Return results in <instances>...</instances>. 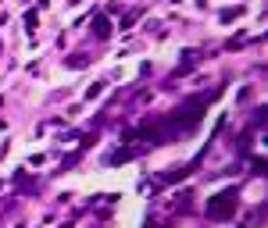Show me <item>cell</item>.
I'll use <instances>...</instances> for the list:
<instances>
[{
    "mask_svg": "<svg viewBox=\"0 0 268 228\" xmlns=\"http://www.w3.org/2000/svg\"><path fill=\"white\" fill-rule=\"evenodd\" d=\"M236 203H240V193H236V185L222 189L218 196H211V200H207V221H225V218L236 211Z\"/></svg>",
    "mask_w": 268,
    "mask_h": 228,
    "instance_id": "obj_1",
    "label": "cell"
},
{
    "mask_svg": "<svg viewBox=\"0 0 268 228\" xmlns=\"http://www.w3.org/2000/svg\"><path fill=\"white\" fill-rule=\"evenodd\" d=\"M93 36H97V39H108V36H111V22H108V18H97V22H93Z\"/></svg>",
    "mask_w": 268,
    "mask_h": 228,
    "instance_id": "obj_2",
    "label": "cell"
},
{
    "mask_svg": "<svg viewBox=\"0 0 268 228\" xmlns=\"http://www.w3.org/2000/svg\"><path fill=\"white\" fill-rule=\"evenodd\" d=\"M65 65H68V68H86V65H90V57H86V54H72Z\"/></svg>",
    "mask_w": 268,
    "mask_h": 228,
    "instance_id": "obj_3",
    "label": "cell"
},
{
    "mask_svg": "<svg viewBox=\"0 0 268 228\" xmlns=\"http://www.w3.org/2000/svg\"><path fill=\"white\" fill-rule=\"evenodd\" d=\"M139 14H143V11H139V7H136V11H129V14H126V22H122V29H129V25H133L136 18H139Z\"/></svg>",
    "mask_w": 268,
    "mask_h": 228,
    "instance_id": "obj_4",
    "label": "cell"
},
{
    "mask_svg": "<svg viewBox=\"0 0 268 228\" xmlns=\"http://www.w3.org/2000/svg\"><path fill=\"white\" fill-rule=\"evenodd\" d=\"M236 14H240V7H229V11H222V22H233Z\"/></svg>",
    "mask_w": 268,
    "mask_h": 228,
    "instance_id": "obj_5",
    "label": "cell"
}]
</instances>
